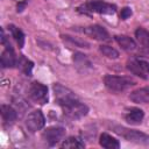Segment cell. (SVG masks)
<instances>
[{
    "label": "cell",
    "instance_id": "9c48e42d",
    "mask_svg": "<svg viewBox=\"0 0 149 149\" xmlns=\"http://www.w3.org/2000/svg\"><path fill=\"white\" fill-rule=\"evenodd\" d=\"M72 59H73V63H74L77 70L80 72H86L92 69L91 61L88 59V57L86 55H84L81 52H74Z\"/></svg>",
    "mask_w": 149,
    "mask_h": 149
},
{
    "label": "cell",
    "instance_id": "d6986e66",
    "mask_svg": "<svg viewBox=\"0 0 149 149\" xmlns=\"http://www.w3.org/2000/svg\"><path fill=\"white\" fill-rule=\"evenodd\" d=\"M8 29L10 31L12 36L14 37V40L16 41L19 48H22L23 44H24V34H23V31L20 28H17L16 26H14V24H9L8 26Z\"/></svg>",
    "mask_w": 149,
    "mask_h": 149
},
{
    "label": "cell",
    "instance_id": "7402d4cb",
    "mask_svg": "<svg viewBox=\"0 0 149 149\" xmlns=\"http://www.w3.org/2000/svg\"><path fill=\"white\" fill-rule=\"evenodd\" d=\"M99 50H100V52H101L104 56H106L107 58L116 59V58L119 57V51H118L116 49L109 47V45H100V47H99Z\"/></svg>",
    "mask_w": 149,
    "mask_h": 149
},
{
    "label": "cell",
    "instance_id": "9a60e30c",
    "mask_svg": "<svg viewBox=\"0 0 149 149\" xmlns=\"http://www.w3.org/2000/svg\"><path fill=\"white\" fill-rule=\"evenodd\" d=\"M127 69L133 73V74H135V76H137V77H140V78H142V79H147V73L144 72V70L141 68V65L139 64V62L136 61V58L135 57H133V58H130V59H128L127 61Z\"/></svg>",
    "mask_w": 149,
    "mask_h": 149
},
{
    "label": "cell",
    "instance_id": "ffe728a7",
    "mask_svg": "<svg viewBox=\"0 0 149 149\" xmlns=\"http://www.w3.org/2000/svg\"><path fill=\"white\" fill-rule=\"evenodd\" d=\"M61 147L62 148H84L85 147V143L79 137L70 136L66 140H64V142L62 143Z\"/></svg>",
    "mask_w": 149,
    "mask_h": 149
},
{
    "label": "cell",
    "instance_id": "603a6c76",
    "mask_svg": "<svg viewBox=\"0 0 149 149\" xmlns=\"http://www.w3.org/2000/svg\"><path fill=\"white\" fill-rule=\"evenodd\" d=\"M136 61L139 62V64L141 65V68L144 70V72L147 74H149V59L147 58H142V57H135Z\"/></svg>",
    "mask_w": 149,
    "mask_h": 149
},
{
    "label": "cell",
    "instance_id": "8fae6325",
    "mask_svg": "<svg viewBox=\"0 0 149 149\" xmlns=\"http://www.w3.org/2000/svg\"><path fill=\"white\" fill-rule=\"evenodd\" d=\"M17 64L16 56L13 48H5L1 54V65L2 68H14Z\"/></svg>",
    "mask_w": 149,
    "mask_h": 149
},
{
    "label": "cell",
    "instance_id": "ac0fdd59",
    "mask_svg": "<svg viewBox=\"0 0 149 149\" xmlns=\"http://www.w3.org/2000/svg\"><path fill=\"white\" fill-rule=\"evenodd\" d=\"M17 68L26 74V76H31V71H33V68H34V63L28 59L27 57L24 56H20L19 59H17Z\"/></svg>",
    "mask_w": 149,
    "mask_h": 149
},
{
    "label": "cell",
    "instance_id": "6da1fadb",
    "mask_svg": "<svg viewBox=\"0 0 149 149\" xmlns=\"http://www.w3.org/2000/svg\"><path fill=\"white\" fill-rule=\"evenodd\" d=\"M52 88H54L56 102L62 108L64 115H66L70 119L78 120L87 114L88 107L84 102H81L79 98L71 90L64 87L58 83H55Z\"/></svg>",
    "mask_w": 149,
    "mask_h": 149
},
{
    "label": "cell",
    "instance_id": "5b68a950",
    "mask_svg": "<svg viewBox=\"0 0 149 149\" xmlns=\"http://www.w3.org/2000/svg\"><path fill=\"white\" fill-rule=\"evenodd\" d=\"M64 136H65V129L59 126L49 127L42 133V139L50 147L56 146L58 142H61L64 139Z\"/></svg>",
    "mask_w": 149,
    "mask_h": 149
},
{
    "label": "cell",
    "instance_id": "4fadbf2b",
    "mask_svg": "<svg viewBox=\"0 0 149 149\" xmlns=\"http://www.w3.org/2000/svg\"><path fill=\"white\" fill-rule=\"evenodd\" d=\"M1 116H2L3 123L6 126H10L15 122V120L17 118V113L9 105H1Z\"/></svg>",
    "mask_w": 149,
    "mask_h": 149
},
{
    "label": "cell",
    "instance_id": "7c38bea8",
    "mask_svg": "<svg viewBox=\"0 0 149 149\" xmlns=\"http://www.w3.org/2000/svg\"><path fill=\"white\" fill-rule=\"evenodd\" d=\"M123 118L129 125H140L144 118V112L140 108H130Z\"/></svg>",
    "mask_w": 149,
    "mask_h": 149
},
{
    "label": "cell",
    "instance_id": "7a4b0ae2",
    "mask_svg": "<svg viewBox=\"0 0 149 149\" xmlns=\"http://www.w3.org/2000/svg\"><path fill=\"white\" fill-rule=\"evenodd\" d=\"M77 10L79 13H84V14L99 13V14L112 15V14H115L116 6L105 2V1H101V0H90L85 3H83L81 6H79L77 8Z\"/></svg>",
    "mask_w": 149,
    "mask_h": 149
},
{
    "label": "cell",
    "instance_id": "e0dca14e",
    "mask_svg": "<svg viewBox=\"0 0 149 149\" xmlns=\"http://www.w3.org/2000/svg\"><path fill=\"white\" fill-rule=\"evenodd\" d=\"M61 37H62L63 42L69 44V45L78 47V48H86V49L90 48V43L79 38V37H73V36H70V35H61Z\"/></svg>",
    "mask_w": 149,
    "mask_h": 149
},
{
    "label": "cell",
    "instance_id": "44dd1931",
    "mask_svg": "<svg viewBox=\"0 0 149 149\" xmlns=\"http://www.w3.org/2000/svg\"><path fill=\"white\" fill-rule=\"evenodd\" d=\"M135 36L143 47H149V31L148 30L143 28H137L135 30Z\"/></svg>",
    "mask_w": 149,
    "mask_h": 149
},
{
    "label": "cell",
    "instance_id": "3957f363",
    "mask_svg": "<svg viewBox=\"0 0 149 149\" xmlns=\"http://www.w3.org/2000/svg\"><path fill=\"white\" fill-rule=\"evenodd\" d=\"M104 84L105 86L113 92H122L126 91L127 88L134 86L136 84V81L130 78V77H126V76H112V74H107L104 77Z\"/></svg>",
    "mask_w": 149,
    "mask_h": 149
},
{
    "label": "cell",
    "instance_id": "d4e9b609",
    "mask_svg": "<svg viewBox=\"0 0 149 149\" xmlns=\"http://www.w3.org/2000/svg\"><path fill=\"white\" fill-rule=\"evenodd\" d=\"M24 7H26V1H24V2H20V3H17V12H22Z\"/></svg>",
    "mask_w": 149,
    "mask_h": 149
},
{
    "label": "cell",
    "instance_id": "8992f818",
    "mask_svg": "<svg viewBox=\"0 0 149 149\" xmlns=\"http://www.w3.org/2000/svg\"><path fill=\"white\" fill-rule=\"evenodd\" d=\"M29 97L37 104L40 105H44L48 102V87L38 81H34L31 83L30 87H29Z\"/></svg>",
    "mask_w": 149,
    "mask_h": 149
},
{
    "label": "cell",
    "instance_id": "277c9868",
    "mask_svg": "<svg viewBox=\"0 0 149 149\" xmlns=\"http://www.w3.org/2000/svg\"><path fill=\"white\" fill-rule=\"evenodd\" d=\"M113 130L114 133H116L118 135H120L121 137H123L125 140L136 143V144H149V135L135 129H129L122 126H113Z\"/></svg>",
    "mask_w": 149,
    "mask_h": 149
},
{
    "label": "cell",
    "instance_id": "30bf717a",
    "mask_svg": "<svg viewBox=\"0 0 149 149\" xmlns=\"http://www.w3.org/2000/svg\"><path fill=\"white\" fill-rule=\"evenodd\" d=\"M129 99L136 104H149V87H141L129 94Z\"/></svg>",
    "mask_w": 149,
    "mask_h": 149
},
{
    "label": "cell",
    "instance_id": "2e32d148",
    "mask_svg": "<svg viewBox=\"0 0 149 149\" xmlns=\"http://www.w3.org/2000/svg\"><path fill=\"white\" fill-rule=\"evenodd\" d=\"M99 143H100L101 147H104L106 149H118L120 147L119 141L115 137H113V136H111L109 134H106V133H102L100 135Z\"/></svg>",
    "mask_w": 149,
    "mask_h": 149
},
{
    "label": "cell",
    "instance_id": "52a82bcc",
    "mask_svg": "<svg viewBox=\"0 0 149 149\" xmlns=\"http://www.w3.org/2000/svg\"><path fill=\"white\" fill-rule=\"evenodd\" d=\"M44 123H45L44 115L38 109L37 111H33L26 118V127L31 133H35V132L42 129L44 127Z\"/></svg>",
    "mask_w": 149,
    "mask_h": 149
},
{
    "label": "cell",
    "instance_id": "5bb4252c",
    "mask_svg": "<svg viewBox=\"0 0 149 149\" xmlns=\"http://www.w3.org/2000/svg\"><path fill=\"white\" fill-rule=\"evenodd\" d=\"M116 43L126 51H133L136 49V43L133 38H130L129 36L126 35H115L114 36Z\"/></svg>",
    "mask_w": 149,
    "mask_h": 149
},
{
    "label": "cell",
    "instance_id": "cb8c5ba5",
    "mask_svg": "<svg viewBox=\"0 0 149 149\" xmlns=\"http://www.w3.org/2000/svg\"><path fill=\"white\" fill-rule=\"evenodd\" d=\"M132 14H133L132 8H129V7H123V8L121 9V12H120V17H121V20H127L129 16H132Z\"/></svg>",
    "mask_w": 149,
    "mask_h": 149
},
{
    "label": "cell",
    "instance_id": "ba28073f",
    "mask_svg": "<svg viewBox=\"0 0 149 149\" xmlns=\"http://www.w3.org/2000/svg\"><path fill=\"white\" fill-rule=\"evenodd\" d=\"M81 31H83L85 35H87V36H90L91 38H94V40H97V41H108V40H109V34H108V31H107L104 27H101V26H99V24H93V26L84 27V28L81 29Z\"/></svg>",
    "mask_w": 149,
    "mask_h": 149
}]
</instances>
